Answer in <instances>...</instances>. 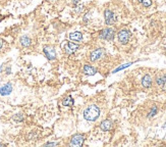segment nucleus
<instances>
[{
    "instance_id": "obj_6",
    "label": "nucleus",
    "mask_w": 166,
    "mask_h": 147,
    "mask_svg": "<svg viewBox=\"0 0 166 147\" xmlns=\"http://www.w3.org/2000/svg\"><path fill=\"white\" fill-rule=\"evenodd\" d=\"M85 141V135L83 134H76L73 136L70 141V145L74 146V147H81L83 144H84Z\"/></svg>"
},
{
    "instance_id": "obj_23",
    "label": "nucleus",
    "mask_w": 166,
    "mask_h": 147,
    "mask_svg": "<svg viewBox=\"0 0 166 147\" xmlns=\"http://www.w3.org/2000/svg\"><path fill=\"white\" fill-rule=\"evenodd\" d=\"M5 73H6V75H10V74H11V69H10L8 66V68L6 69V71H5Z\"/></svg>"
},
{
    "instance_id": "obj_9",
    "label": "nucleus",
    "mask_w": 166,
    "mask_h": 147,
    "mask_svg": "<svg viewBox=\"0 0 166 147\" xmlns=\"http://www.w3.org/2000/svg\"><path fill=\"white\" fill-rule=\"evenodd\" d=\"M12 92V85L11 83H6L3 86L0 87V95L1 96H8Z\"/></svg>"
},
{
    "instance_id": "obj_14",
    "label": "nucleus",
    "mask_w": 166,
    "mask_h": 147,
    "mask_svg": "<svg viewBox=\"0 0 166 147\" xmlns=\"http://www.w3.org/2000/svg\"><path fill=\"white\" fill-rule=\"evenodd\" d=\"M142 85L145 88H150L152 86V78L150 75H145L142 79Z\"/></svg>"
},
{
    "instance_id": "obj_21",
    "label": "nucleus",
    "mask_w": 166,
    "mask_h": 147,
    "mask_svg": "<svg viewBox=\"0 0 166 147\" xmlns=\"http://www.w3.org/2000/svg\"><path fill=\"white\" fill-rule=\"evenodd\" d=\"M83 10H84V6H83V5H79V4H77V6H76V12L77 13H81Z\"/></svg>"
},
{
    "instance_id": "obj_29",
    "label": "nucleus",
    "mask_w": 166,
    "mask_h": 147,
    "mask_svg": "<svg viewBox=\"0 0 166 147\" xmlns=\"http://www.w3.org/2000/svg\"><path fill=\"white\" fill-rule=\"evenodd\" d=\"M165 128H166V125H165Z\"/></svg>"
},
{
    "instance_id": "obj_5",
    "label": "nucleus",
    "mask_w": 166,
    "mask_h": 147,
    "mask_svg": "<svg viewBox=\"0 0 166 147\" xmlns=\"http://www.w3.org/2000/svg\"><path fill=\"white\" fill-rule=\"evenodd\" d=\"M104 55H105V50H104V48H97V49H95L94 51L91 52L90 54V59L91 61H97L99 59H101L102 57H104Z\"/></svg>"
},
{
    "instance_id": "obj_11",
    "label": "nucleus",
    "mask_w": 166,
    "mask_h": 147,
    "mask_svg": "<svg viewBox=\"0 0 166 147\" xmlns=\"http://www.w3.org/2000/svg\"><path fill=\"white\" fill-rule=\"evenodd\" d=\"M156 83L163 91H166V75H162V76L157 77Z\"/></svg>"
},
{
    "instance_id": "obj_3",
    "label": "nucleus",
    "mask_w": 166,
    "mask_h": 147,
    "mask_svg": "<svg viewBox=\"0 0 166 147\" xmlns=\"http://www.w3.org/2000/svg\"><path fill=\"white\" fill-rule=\"evenodd\" d=\"M43 52H44L45 56L47 57V59L54 60L56 58L55 48L51 46V45H46V46H44V48H43Z\"/></svg>"
},
{
    "instance_id": "obj_7",
    "label": "nucleus",
    "mask_w": 166,
    "mask_h": 147,
    "mask_svg": "<svg viewBox=\"0 0 166 147\" xmlns=\"http://www.w3.org/2000/svg\"><path fill=\"white\" fill-rule=\"evenodd\" d=\"M104 18H105L106 25H108V26L113 25V24L115 23V21H116L115 14L111 11L110 9H106L105 11H104Z\"/></svg>"
},
{
    "instance_id": "obj_8",
    "label": "nucleus",
    "mask_w": 166,
    "mask_h": 147,
    "mask_svg": "<svg viewBox=\"0 0 166 147\" xmlns=\"http://www.w3.org/2000/svg\"><path fill=\"white\" fill-rule=\"evenodd\" d=\"M79 49H80V46L77 44L74 43V42H68V43H66V45L64 46V51L68 55L74 54V53L77 51Z\"/></svg>"
},
{
    "instance_id": "obj_25",
    "label": "nucleus",
    "mask_w": 166,
    "mask_h": 147,
    "mask_svg": "<svg viewBox=\"0 0 166 147\" xmlns=\"http://www.w3.org/2000/svg\"><path fill=\"white\" fill-rule=\"evenodd\" d=\"M2 46H3V41H2V40L0 39V50H1Z\"/></svg>"
},
{
    "instance_id": "obj_4",
    "label": "nucleus",
    "mask_w": 166,
    "mask_h": 147,
    "mask_svg": "<svg viewBox=\"0 0 166 147\" xmlns=\"http://www.w3.org/2000/svg\"><path fill=\"white\" fill-rule=\"evenodd\" d=\"M117 37H118V41L121 43L122 45H125L128 43V41H130V32L128 30H120L118 32V35H117Z\"/></svg>"
},
{
    "instance_id": "obj_16",
    "label": "nucleus",
    "mask_w": 166,
    "mask_h": 147,
    "mask_svg": "<svg viewBox=\"0 0 166 147\" xmlns=\"http://www.w3.org/2000/svg\"><path fill=\"white\" fill-rule=\"evenodd\" d=\"M74 103V101L71 96H67V97H65L62 100V105L64 106H73Z\"/></svg>"
},
{
    "instance_id": "obj_27",
    "label": "nucleus",
    "mask_w": 166,
    "mask_h": 147,
    "mask_svg": "<svg viewBox=\"0 0 166 147\" xmlns=\"http://www.w3.org/2000/svg\"><path fill=\"white\" fill-rule=\"evenodd\" d=\"M2 20H3V17H2V15L1 14H0V22H1V21Z\"/></svg>"
},
{
    "instance_id": "obj_19",
    "label": "nucleus",
    "mask_w": 166,
    "mask_h": 147,
    "mask_svg": "<svg viewBox=\"0 0 166 147\" xmlns=\"http://www.w3.org/2000/svg\"><path fill=\"white\" fill-rule=\"evenodd\" d=\"M139 2L145 7H150L152 5V0H139Z\"/></svg>"
},
{
    "instance_id": "obj_28",
    "label": "nucleus",
    "mask_w": 166,
    "mask_h": 147,
    "mask_svg": "<svg viewBox=\"0 0 166 147\" xmlns=\"http://www.w3.org/2000/svg\"><path fill=\"white\" fill-rule=\"evenodd\" d=\"M1 69H2V66H1V68H0V71H1Z\"/></svg>"
},
{
    "instance_id": "obj_22",
    "label": "nucleus",
    "mask_w": 166,
    "mask_h": 147,
    "mask_svg": "<svg viewBox=\"0 0 166 147\" xmlns=\"http://www.w3.org/2000/svg\"><path fill=\"white\" fill-rule=\"evenodd\" d=\"M89 18H90V13H86L85 17H84V22L88 23L89 22Z\"/></svg>"
},
{
    "instance_id": "obj_10",
    "label": "nucleus",
    "mask_w": 166,
    "mask_h": 147,
    "mask_svg": "<svg viewBox=\"0 0 166 147\" xmlns=\"http://www.w3.org/2000/svg\"><path fill=\"white\" fill-rule=\"evenodd\" d=\"M83 72L87 76H94V75L97 74V69L90 65H85L84 68H83Z\"/></svg>"
},
{
    "instance_id": "obj_24",
    "label": "nucleus",
    "mask_w": 166,
    "mask_h": 147,
    "mask_svg": "<svg viewBox=\"0 0 166 147\" xmlns=\"http://www.w3.org/2000/svg\"><path fill=\"white\" fill-rule=\"evenodd\" d=\"M56 144H57V143H56V142H48V143H46V144H45V145H46V146H49V145H52V146H54V145H56Z\"/></svg>"
},
{
    "instance_id": "obj_2",
    "label": "nucleus",
    "mask_w": 166,
    "mask_h": 147,
    "mask_svg": "<svg viewBox=\"0 0 166 147\" xmlns=\"http://www.w3.org/2000/svg\"><path fill=\"white\" fill-rule=\"evenodd\" d=\"M115 36V31L112 28H106L100 31L99 33V37L100 39L106 40V41H112Z\"/></svg>"
},
{
    "instance_id": "obj_12",
    "label": "nucleus",
    "mask_w": 166,
    "mask_h": 147,
    "mask_svg": "<svg viewBox=\"0 0 166 147\" xmlns=\"http://www.w3.org/2000/svg\"><path fill=\"white\" fill-rule=\"evenodd\" d=\"M69 39L74 42H81L83 40V34L79 31L73 32V33L69 34Z\"/></svg>"
},
{
    "instance_id": "obj_15",
    "label": "nucleus",
    "mask_w": 166,
    "mask_h": 147,
    "mask_svg": "<svg viewBox=\"0 0 166 147\" xmlns=\"http://www.w3.org/2000/svg\"><path fill=\"white\" fill-rule=\"evenodd\" d=\"M20 42L21 44V46L23 47H29L32 43V40L29 36H27V35H23V36L20 37Z\"/></svg>"
},
{
    "instance_id": "obj_26",
    "label": "nucleus",
    "mask_w": 166,
    "mask_h": 147,
    "mask_svg": "<svg viewBox=\"0 0 166 147\" xmlns=\"http://www.w3.org/2000/svg\"><path fill=\"white\" fill-rule=\"evenodd\" d=\"M80 1H81V0H73V3H74V4H77Z\"/></svg>"
},
{
    "instance_id": "obj_18",
    "label": "nucleus",
    "mask_w": 166,
    "mask_h": 147,
    "mask_svg": "<svg viewBox=\"0 0 166 147\" xmlns=\"http://www.w3.org/2000/svg\"><path fill=\"white\" fill-rule=\"evenodd\" d=\"M133 63V62H128V63H125V65H122L121 66H119V68H117L116 69H114V71H113V74L117 73V72H119V71H121V69H124L128 68V66H132Z\"/></svg>"
},
{
    "instance_id": "obj_20",
    "label": "nucleus",
    "mask_w": 166,
    "mask_h": 147,
    "mask_svg": "<svg viewBox=\"0 0 166 147\" xmlns=\"http://www.w3.org/2000/svg\"><path fill=\"white\" fill-rule=\"evenodd\" d=\"M157 111H158V108H157V106H153L152 107V109H151V111L149 113V114H148V117L149 119H151V117H153L155 114L157 113Z\"/></svg>"
},
{
    "instance_id": "obj_1",
    "label": "nucleus",
    "mask_w": 166,
    "mask_h": 147,
    "mask_svg": "<svg viewBox=\"0 0 166 147\" xmlns=\"http://www.w3.org/2000/svg\"><path fill=\"white\" fill-rule=\"evenodd\" d=\"M83 114H84L85 120H87L89 122H95L99 117V116H100V108L97 105L93 104V105L88 106L84 110Z\"/></svg>"
},
{
    "instance_id": "obj_13",
    "label": "nucleus",
    "mask_w": 166,
    "mask_h": 147,
    "mask_svg": "<svg viewBox=\"0 0 166 147\" xmlns=\"http://www.w3.org/2000/svg\"><path fill=\"white\" fill-rule=\"evenodd\" d=\"M111 128H112V122L110 121V120H105V121H103L100 124V129L104 131V132L109 131Z\"/></svg>"
},
{
    "instance_id": "obj_17",
    "label": "nucleus",
    "mask_w": 166,
    "mask_h": 147,
    "mask_svg": "<svg viewBox=\"0 0 166 147\" xmlns=\"http://www.w3.org/2000/svg\"><path fill=\"white\" fill-rule=\"evenodd\" d=\"M12 120L14 122H17V123H20V122L23 121V116L21 113H17L15 116H13Z\"/></svg>"
}]
</instances>
